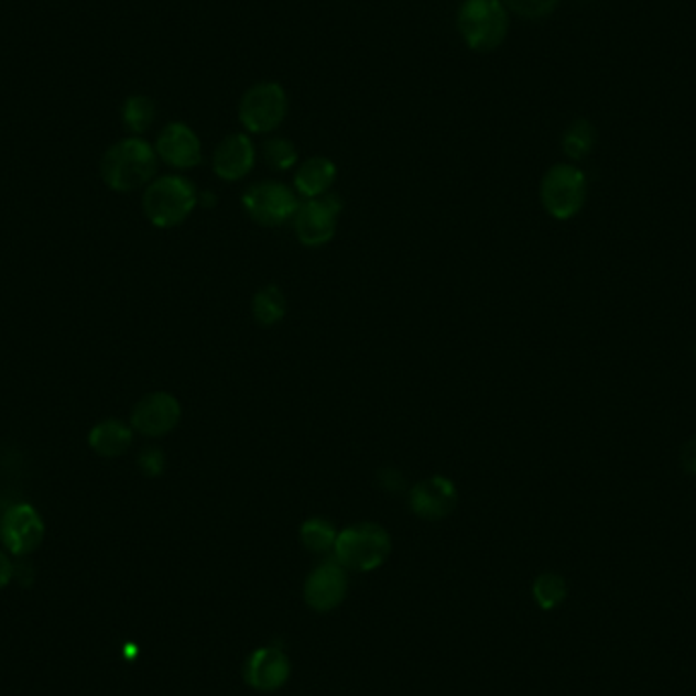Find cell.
I'll return each instance as SVG.
<instances>
[{"instance_id": "obj_18", "label": "cell", "mask_w": 696, "mask_h": 696, "mask_svg": "<svg viewBox=\"0 0 696 696\" xmlns=\"http://www.w3.org/2000/svg\"><path fill=\"white\" fill-rule=\"evenodd\" d=\"M597 127L589 119H575L563 133V151L568 160L583 161L597 148Z\"/></svg>"}, {"instance_id": "obj_29", "label": "cell", "mask_w": 696, "mask_h": 696, "mask_svg": "<svg viewBox=\"0 0 696 696\" xmlns=\"http://www.w3.org/2000/svg\"><path fill=\"white\" fill-rule=\"evenodd\" d=\"M695 359H696V345H695Z\"/></svg>"}, {"instance_id": "obj_22", "label": "cell", "mask_w": 696, "mask_h": 696, "mask_svg": "<svg viewBox=\"0 0 696 696\" xmlns=\"http://www.w3.org/2000/svg\"><path fill=\"white\" fill-rule=\"evenodd\" d=\"M155 102L149 96L134 95L127 98L124 107H122V124L134 134L145 133L149 127L155 122Z\"/></svg>"}, {"instance_id": "obj_6", "label": "cell", "mask_w": 696, "mask_h": 696, "mask_svg": "<svg viewBox=\"0 0 696 696\" xmlns=\"http://www.w3.org/2000/svg\"><path fill=\"white\" fill-rule=\"evenodd\" d=\"M287 93L278 81L253 84L239 102V121L253 134L273 133L287 117Z\"/></svg>"}, {"instance_id": "obj_23", "label": "cell", "mask_w": 696, "mask_h": 696, "mask_svg": "<svg viewBox=\"0 0 696 696\" xmlns=\"http://www.w3.org/2000/svg\"><path fill=\"white\" fill-rule=\"evenodd\" d=\"M261 155L273 172H287L297 163V149L290 139L283 137L268 139L261 148Z\"/></svg>"}, {"instance_id": "obj_4", "label": "cell", "mask_w": 696, "mask_h": 696, "mask_svg": "<svg viewBox=\"0 0 696 696\" xmlns=\"http://www.w3.org/2000/svg\"><path fill=\"white\" fill-rule=\"evenodd\" d=\"M198 204L196 186L182 175H163L149 184L143 194V213L157 228H174L188 220Z\"/></svg>"}, {"instance_id": "obj_17", "label": "cell", "mask_w": 696, "mask_h": 696, "mask_svg": "<svg viewBox=\"0 0 696 696\" xmlns=\"http://www.w3.org/2000/svg\"><path fill=\"white\" fill-rule=\"evenodd\" d=\"M133 444V428L121 420H105L88 434V446L102 458H119Z\"/></svg>"}, {"instance_id": "obj_10", "label": "cell", "mask_w": 696, "mask_h": 696, "mask_svg": "<svg viewBox=\"0 0 696 696\" xmlns=\"http://www.w3.org/2000/svg\"><path fill=\"white\" fill-rule=\"evenodd\" d=\"M182 420V405L175 395L167 391H153L141 398L131 414V428L149 438H160L170 432Z\"/></svg>"}, {"instance_id": "obj_19", "label": "cell", "mask_w": 696, "mask_h": 696, "mask_svg": "<svg viewBox=\"0 0 696 696\" xmlns=\"http://www.w3.org/2000/svg\"><path fill=\"white\" fill-rule=\"evenodd\" d=\"M285 312H287V302L278 285H265L263 290L254 294L253 316L261 326H275L278 322L285 318Z\"/></svg>"}, {"instance_id": "obj_2", "label": "cell", "mask_w": 696, "mask_h": 696, "mask_svg": "<svg viewBox=\"0 0 696 696\" xmlns=\"http://www.w3.org/2000/svg\"><path fill=\"white\" fill-rule=\"evenodd\" d=\"M456 28L469 50L491 54L509 33V11L501 0H465L456 14Z\"/></svg>"}, {"instance_id": "obj_20", "label": "cell", "mask_w": 696, "mask_h": 696, "mask_svg": "<svg viewBox=\"0 0 696 696\" xmlns=\"http://www.w3.org/2000/svg\"><path fill=\"white\" fill-rule=\"evenodd\" d=\"M336 537H338V532H336L335 523L324 518H309L300 528L302 546L314 554H326L335 550Z\"/></svg>"}, {"instance_id": "obj_5", "label": "cell", "mask_w": 696, "mask_h": 696, "mask_svg": "<svg viewBox=\"0 0 696 696\" xmlns=\"http://www.w3.org/2000/svg\"><path fill=\"white\" fill-rule=\"evenodd\" d=\"M540 200L552 218H575L587 202V175L573 163L552 165L540 182Z\"/></svg>"}, {"instance_id": "obj_12", "label": "cell", "mask_w": 696, "mask_h": 696, "mask_svg": "<svg viewBox=\"0 0 696 696\" xmlns=\"http://www.w3.org/2000/svg\"><path fill=\"white\" fill-rule=\"evenodd\" d=\"M347 590V570L336 561H326L318 564L306 578L304 601L309 609L326 613L345 601Z\"/></svg>"}, {"instance_id": "obj_7", "label": "cell", "mask_w": 696, "mask_h": 696, "mask_svg": "<svg viewBox=\"0 0 696 696\" xmlns=\"http://www.w3.org/2000/svg\"><path fill=\"white\" fill-rule=\"evenodd\" d=\"M242 206L254 222L263 227H282L283 222L294 220L300 200L294 189L282 182H257L244 189Z\"/></svg>"}, {"instance_id": "obj_26", "label": "cell", "mask_w": 696, "mask_h": 696, "mask_svg": "<svg viewBox=\"0 0 696 696\" xmlns=\"http://www.w3.org/2000/svg\"><path fill=\"white\" fill-rule=\"evenodd\" d=\"M379 485L389 493H402L405 489V477H403L402 470L383 469L379 472Z\"/></svg>"}, {"instance_id": "obj_21", "label": "cell", "mask_w": 696, "mask_h": 696, "mask_svg": "<svg viewBox=\"0 0 696 696\" xmlns=\"http://www.w3.org/2000/svg\"><path fill=\"white\" fill-rule=\"evenodd\" d=\"M532 595L540 609H558L568 597V583L558 573H542L532 585Z\"/></svg>"}, {"instance_id": "obj_28", "label": "cell", "mask_w": 696, "mask_h": 696, "mask_svg": "<svg viewBox=\"0 0 696 696\" xmlns=\"http://www.w3.org/2000/svg\"><path fill=\"white\" fill-rule=\"evenodd\" d=\"M14 566L11 558L0 550V589H7L13 580Z\"/></svg>"}, {"instance_id": "obj_16", "label": "cell", "mask_w": 696, "mask_h": 696, "mask_svg": "<svg viewBox=\"0 0 696 696\" xmlns=\"http://www.w3.org/2000/svg\"><path fill=\"white\" fill-rule=\"evenodd\" d=\"M336 180V165L328 157H309V160L300 163L297 172H295L294 184L295 189L304 196V198H320L324 194H328Z\"/></svg>"}, {"instance_id": "obj_15", "label": "cell", "mask_w": 696, "mask_h": 696, "mask_svg": "<svg viewBox=\"0 0 696 696\" xmlns=\"http://www.w3.org/2000/svg\"><path fill=\"white\" fill-rule=\"evenodd\" d=\"M257 151L251 137L244 133H232L225 137L215 151L213 167L215 174L225 182H239L253 172Z\"/></svg>"}, {"instance_id": "obj_27", "label": "cell", "mask_w": 696, "mask_h": 696, "mask_svg": "<svg viewBox=\"0 0 696 696\" xmlns=\"http://www.w3.org/2000/svg\"><path fill=\"white\" fill-rule=\"evenodd\" d=\"M681 467L688 475L696 477V434L684 443L683 450H681Z\"/></svg>"}, {"instance_id": "obj_9", "label": "cell", "mask_w": 696, "mask_h": 696, "mask_svg": "<svg viewBox=\"0 0 696 696\" xmlns=\"http://www.w3.org/2000/svg\"><path fill=\"white\" fill-rule=\"evenodd\" d=\"M45 537V523L40 511L19 503L9 509L0 520V542L13 556H28L40 548Z\"/></svg>"}, {"instance_id": "obj_1", "label": "cell", "mask_w": 696, "mask_h": 696, "mask_svg": "<svg viewBox=\"0 0 696 696\" xmlns=\"http://www.w3.org/2000/svg\"><path fill=\"white\" fill-rule=\"evenodd\" d=\"M157 153L141 137L110 145L100 161V175L115 192H134L149 186L157 174Z\"/></svg>"}, {"instance_id": "obj_25", "label": "cell", "mask_w": 696, "mask_h": 696, "mask_svg": "<svg viewBox=\"0 0 696 696\" xmlns=\"http://www.w3.org/2000/svg\"><path fill=\"white\" fill-rule=\"evenodd\" d=\"M139 469L143 475H148L151 479L160 477L161 472L165 470V455L161 448L155 446H149L141 455H139Z\"/></svg>"}, {"instance_id": "obj_14", "label": "cell", "mask_w": 696, "mask_h": 696, "mask_svg": "<svg viewBox=\"0 0 696 696\" xmlns=\"http://www.w3.org/2000/svg\"><path fill=\"white\" fill-rule=\"evenodd\" d=\"M155 153L163 163L175 170H192L200 165L202 143L198 134L189 129L184 122H170L163 127Z\"/></svg>"}, {"instance_id": "obj_24", "label": "cell", "mask_w": 696, "mask_h": 696, "mask_svg": "<svg viewBox=\"0 0 696 696\" xmlns=\"http://www.w3.org/2000/svg\"><path fill=\"white\" fill-rule=\"evenodd\" d=\"M509 13L525 19V21H542L548 19L561 4V0H501Z\"/></svg>"}, {"instance_id": "obj_3", "label": "cell", "mask_w": 696, "mask_h": 696, "mask_svg": "<svg viewBox=\"0 0 696 696\" xmlns=\"http://www.w3.org/2000/svg\"><path fill=\"white\" fill-rule=\"evenodd\" d=\"M335 561L350 573H373L391 554V536L379 523L362 522L338 532Z\"/></svg>"}, {"instance_id": "obj_11", "label": "cell", "mask_w": 696, "mask_h": 696, "mask_svg": "<svg viewBox=\"0 0 696 696\" xmlns=\"http://www.w3.org/2000/svg\"><path fill=\"white\" fill-rule=\"evenodd\" d=\"M458 505V491L455 482L443 475L415 482L410 491V509L417 518L438 522L448 518Z\"/></svg>"}, {"instance_id": "obj_13", "label": "cell", "mask_w": 696, "mask_h": 696, "mask_svg": "<svg viewBox=\"0 0 696 696\" xmlns=\"http://www.w3.org/2000/svg\"><path fill=\"white\" fill-rule=\"evenodd\" d=\"M292 674V664L287 654L273 648H257L251 656L247 657L244 664V681L249 686H253L254 690L261 693H273L285 686L287 678Z\"/></svg>"}, {"instance_id": "obj_8", "label": "cell", "mask_w": 696, "mask_h": 696, "mask_svg": "<svg viewBox=\"0 0 696 696\" xmlns=\"http://www.w3.org/2000/svg\"><path fill=\"white\" fill-rule=\"evenodd\" d=\"M340 213L342 200L330 192L300 204L294 216L295 235L300 242L306 247H322L333 241Z\"/></svg>"}]
</instances>
